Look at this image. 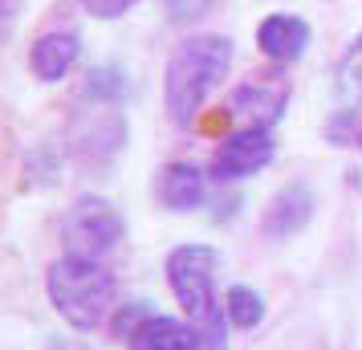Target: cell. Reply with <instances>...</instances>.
Segmentation results:
<instances>
[{
  "instance_id": "obj_9",
  "label": "cell",
  "mask_w": 362,
  "mask_h": 350,
  "mask_svg": "<svg viewBox=\"0 0 362 350\" xmlns=\"http://www.w3.org/2000/svg\"><path fill=\"white\" fill-rule=\"evenodd\" d=\"M155 196L167 212H196L208 200V171L199 163H187V159H171V163L159 167V180H155Z\"/></svg>"
},
{
  "instance_id": "obj_10",
  "label": "cell",
  "mask_w": 362,
  "mask_h": 350,
  "mask_svg": "<svg viewBox=\"0 0 362 350\" xmlns=\"http://www.w3.org/2000/svg\"><path fill=\"white\" fill-rule=\"evenodd\" d=\"M310 25L293 13H273L257 25V49L273 62V66H293L310 49Z\"/></svg>"
},
{
  "instance_id": "obj_3",
  "label": "cell",
  "mask_w": 362,
  "mask_h": 350,
  "mask_svg": "<svg viewBox=\"0 0 362 350\" xmlns=\"http://www.w3.org/2000/svg\"><path fill=\"white\" fill-rule=\"evenodd\" d=\"M216 265H220V252L212 245H175L163 257L167 289L196 330L224 322V305L216 298Z\"/></svg>"
},
{
  "instance_id": "obj_15",
  "label": "cell",
  "mask_w": 362,
  "mask_h": 350,
  "mask_svg": "<svg viewBox=\"0 0 362 350\" xmlns=\"http://www.w3.org/2000/svg\"><path fill=\"white\" fill-rule=\"evenodd\" d=\"M220 305H224L228 326H236V330H257L264 322V298L257 289H248V285H232L220 298Z\"/></svg>"
},
{
  "instance_id": "obj_6",
  "label": "cell",
  "mask_w": 362,
  "mask_h": 350,
  "mask_svg": "<svg viewBox=\"0 0 362 350\" xmlns=\"http://www.w3.org/2000/svg\"><path fill=\"white\" fill-rule=\"evenodd\" d=\"M273 155H277L273 131H264V127H236L212 151V180H220V184H240V180H248L261 167L273 163Z\"/></svg>"
},
{
  "instance_id": "obj_11",
  "label": "cell",
  "mask_w": 362,
  "mask_h": 350,
  "mask_svg": "<svg viewBox=\"0 0 362 350\" xmlns=\"http://www.w3.org/2000/svg\"><path fill=\"white\" fill-rule=\"evenodd\" d=\"M313 216V192L310 184H285L269 200V208H264V220H261V233L273 236V240H285V236H297L305 224H310Z\"/></svg>"
},
{
  "instance_id": "obj_16",
  "label": "cell",
  "mask_w": 362,
  "mask_h": 350,
  "mask_svg": "<svg viewBox=\"0 0 362 350\" xmlns=\"http://www.w3.org/2000/svg\"><path fill=\"white\" fill-rule=\"evenodd\" d=\"M338 106L362 110V33L350 41V49L338 62Z\"/></svg>"
},
{
  "instance_id": "obj_4",
  "label": "cell",
  "mask_w": 362,
  "mask_h": 350,
  "mask_svg": "<svg viewBox=\"0 0 362 350\" xmlns=\"http://www.w3.org/2000/svg\"><path fill=\"white\" fill-rule=\"evenodd\" d=\"M62 236V252L69 257H86V261H106L110 252L122 245L127 236V220L106 196H78L66 208V216L57 224Z\"/></svg>"
},
{
  "instance_id": "obj_1",
  "label": "cell",
  "mask_w": 362,
  "mask_h": 350,
  "mask_svg": "<svg viewBox=\"0 0 362 350\" xmlns=\"http://www.w3.org/2000/svg\"><path fill=\"white\" fill-rule=\"evenodd\" d=\"M232 57H236L232 53V37H224V33L183 37L180 45L171 49L167 69H163V106H167V118L180 131L199 122L208 98L228 78Z\"/></svg>"
},
{
  "instance_id": "obj_5",
  "label": "cell",
  "mask_w": 362,
  "mask_h": 350,
  "mask_svg": "<svg viewBox=\"0 0 362 350\" xmlns=\"http://www.w3.org/2000/svg\"><path fill=\"white\" fill-rule=\"evenodd\" d=\"M127 147V118L118 106L82 102L66 127V151L82 167H106Z\"/></svg>"
},
{
  "instance_id": "obj_20",
  "label": "cell",
  "mask_w": 362,
  "mask_h": 350,
  "mask_svg": "<svg viewBox=\"0 0 362 350\" xmlns=\"http://www.w3.org/2000/svg\"><path fill=\"white\" fill-rule=\"evenodd\" d=\"M350 147H358V151H362V122H358V134H354V143H350Z\"/></svg>"
},
{
  "instance_id": "obj_14",
  "label": "cell",
  "mask_w": 362,
  "mask_h": 350,
  "mask_svg": "<svg viewBox=\"0 0 362 350\" xmlns=\"http://www.w3.org/2000/svg\"><path fill=\"white\" fill-rule=\"evenodd\" d=\"M127 94H131V78H127V69H122V66H94V69H86L82 90H78V98H82V102H98V106H122Z\"/></svg>"
},
{
  "instance_id": "obj_17",
  "label": "cell",
  "mask_w": 362,
  "mask_h": 350,
  "mask_svg": "<svg viewBox=\"0 0 362 350\" xmlns=\"http://www.w3.org/2000/svg\"><path fill=\"white\" fill-rule=\"evenodd\" d=\"M151 314H155L151 301H118V310L110 314V334H115L118 342H127V338H131Z\"/></svg>"
},
{
  "instance_id": "obj_13",
  "label": "cell",
  "mask_w": 362,
  "mask_h": 350,
  "mask_svg": "<svg viewBox=\"0 0 362 350\" xmlns=\"http://www.w3.org/2000/svg\"><path fill=\"white\" fill-rule=\"evenodd\" d=\"M62 171H66V151L53 147V143H37L21 159V187H29V192L53 187L62 184Z\"/></svg>"
},
{
  "instance_id": "obj_2",
  "label": "cell",
  "mask_w": 362,
  "mask_h": 350,
  "mask_svg": "<svg viewBox=\"0 0 362 350\" xmlns=\"http://www.w3.org/2000/svg\"><path fill=\"white\" fill-rule=\"evenodd\" d=\"M45 301L69 330L94 334L110 326V314L118 310V281L102 261L62 252L45 269Z\"/></svg>"
},
{
  "instance_id": "obj_8",
  "label": "cell",
  "mask_w": 362,
  "mask_h": 350,
  "mask_svg": "<svg viewBox=\"0 0 362 350\" xmlns=\"http://www.w3.org/2000/svg\"><path fill=\"white\" fill-rule=\"evenodd\" d=\"M29 74H33L41 86H57L66 82L69 74L82 62V37L74 29H45L29 41Z\"/></svg>"
},
{
  "instance_id": "obj_19",
  "label": "cell",
  "mask_w": 362,
  "mask_h": 350,
  "mask_svg": "<svg viewBox=\"0 0 362 350\" xmlns=\"http://www.w3.org/2000/svg\"><path fill=\"white\" fill-rule=\"evenodd\" d=\"M17 17H21V0H0V45L13 37V29H17Z\"/></svg>"
},
{
  "instance_id": "obj_12",
  "label": "cell",
  "mask_w": 362,
  "mask_h": 350,
  "mask_svg": "<svg viewBox=\"0 0 362 350\" xmlns=\"http://www.w3.org/2000/svg\"><path fill=\"white\" fill-rule=\"evenodd\" d=\"M122 346L127 350H199V330L187 317H171L155 310Z\"/></svg>"
},
{
  "instance_id": "obj_18",
  "label": "cell",
  "mask_w": 362,
  "mask_h": 350,
  "mask_svg": "<svg viewBox=\"0 0 362 350\" xmlns=\"http://www.w3.org/2000/svg\"><path fill=\"white\" fill-rule=\"evenodd\" d=\"M134 4H143V0H78V8L90 21H122Z\"/></svg>"
},
{
  "instance_id": "obj_7",
  "label": "cell",
  "mask_w": 362,
  "mask_h": 350,
  "mask_svg": "<svg viewBox=\"0 0 362 350\" xmlns=\"http://www.w3.org/2000/svg\"><path fill=\"white\" fill-rule=\"evenodd\" d=\"M285 102H289V82L281 74H257L232 90L228 98V115L240 118V127H264L273 131L285 115Z\"/></svg>"
}]
</instances>
